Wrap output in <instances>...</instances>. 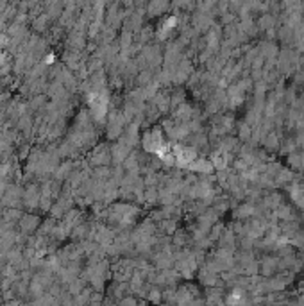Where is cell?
<instances>
[{"mask_svg": "<svg viewBox=\"0 0 304 306\" xmlns=\"http://www.w3.org/2000/svg\"><path fill=\"white\" fill-rule=\"evenodd\" d=\"M36 226H38V219H36V217L29 215V217H24V219H22V228H24L25 231H33Z\"/></svg>", "mask_w": 304, "mask_h": 306, "instance_id": "cell-1", "label": "cell"}]
</instances>
